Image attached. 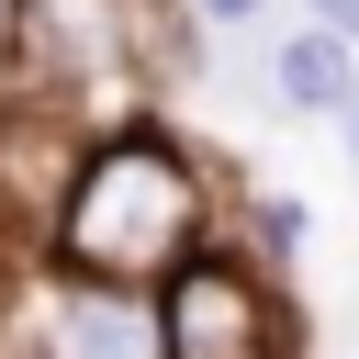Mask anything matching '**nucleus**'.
I'll return each mask as SVG.
<instances>
[{"instance_id": "6e6552de", "label": "nucleus", "mask_w": 359, "mask_h": 359, "mask_svg": "<svg viewBox=\"0 0 359 359\" xmlns=\"http://www.w3.org/2000/svg\"><path fill=\"white\" fill-rule=\"evenodd\" d=\"M202 22H213V45H247V34H269V0H191Z\"/></svg>"}, {"instance_id": "1a4fd4ad", "label": "nucleus", "mask_w": 359, "mask_h": 359, "mask_svg": "<svg viewBox=\"0 0 359 359\" xmlns=\"http://www.w3.org/2000/svg\"><path fill=\"white\" fill-rule=\"evenodd\" d=\"M22 90V0H0V101Z\"/></svg>"}, {"instance_id": "f03ea898", "label": "nucleus", "mask_w": 359, "mask_h": 359, "mask_svg": "<svg viewBox=\"0 0 359 359\" xmlns=\"http://www.w3.org/2000/svg\"><path fill=\"white\" fill-rule=\"evenodd\" d=\"M157 325H168V359H303L292 269H269V258L236 247V236H213V247L157 292Z\"/></svg>"}, {"instance_id": "39448f33", "label": "nucleus", "mask_w": 359, "mask_h": 359, "mask_svg": "<svg viewBox=\"0 0 359 359\" xmlns=\"http://www.w3.org/2000/svg\"><path fill=\"white\" fill-rule=\"evenodd\" d=\"M34 359H168L157 292H112V280L45 269V292H34Z\"/></svg>"}, {"instance_id": "20e7f679", "label": "nucleus", "mask_w": 359, "mask_h": 359, "mask_svg": "<svg viewBox=\"0 0 359 359\" xmlns=\"http://www.w3.org/2000/svg\"><path fill=\"white\" fill-rule=\"evenodd\" d=\"M90 146H101L90 112H67V101H45V90H11V101H0V224H11L22 247L56 236V213H67L79 168H90Z\"/></svg>"}, {"instance_id": "9b49d317", "label": "nucleus", "mask_w": 359, "mask_h": 359, "mask_svg": "<svg viewBox=\"0 0 359 359\" xmlns=\"http://www.w3.org/2000/svg\"><path fill=\"white\" fill-rule=\"evenodd\" d=\"M303 11H314V22H348V11H359V0H303Z\"/></svg>"}, {"instance_id": "f257e3e1", "label": "nucleus", "mask_w": 359, "mask_h": 359, "mask_svg": "<svg viewBox=\"0 0 359 359\" xmlns=\"http://www.w3.org/2000/svg\"><path fill=\"white\" fill-rule=\"evenodd\" d=\"M236 224V191L224 168L168 123V112H123L101 123L56 236H45V269L67 280H112V292H168L213 236Z\"/></svg>"}, {"instance_id": "423d86ee", "label": "nucleus", "mask_w": 359, "mask_h": 359, "mask_svg": "<svg viewBox=\"0 0 359 359\" xmlns=\"http://www.w3.org/2000/svg\"><path fill=\"white\" fill-rule=\"evenodd\" d=\"M359 101V34H337V22H292V34H269V112H303V123H337Z\"/></svg>"}, {"instance_id": "7ed1b4c3", "label": "nucleus", "mask_w": 359, "mask_h": 359, "mask_svg": "<svg viewBox=\"0 0 359 359\" xmlns=\"http://www.w3.org/2000/svg\"><path fill=\"white\" fill-rule=\"evenodd\" d=\"M22 90L67 101L90 123L157 112L146 45H135V0H22Z\"/></svg>"}, {"instance_id": "9d476101", "label": "nucleus", "mask_w": 359, "mask_h": 359, "mask_svg": "<svg viewBox=\"0 0 359 359\" xmlns=\"http://www.w3.org/2000/svg\"><path fill=\"white\" fill-rule=\"evenodd\" d=\"M337 146H348V168H359V101H348V112H337Z\"/></svg>"}, {"instance_id": "0eeeda50", "label": "nucleus", "mask_w": 359, "mask_h": 359, "mask_svg": "<svg viewBox=\"0 0 359 359\" xmlns=\"http://www.w3.org/2000/svg\"><path fill=\"white\" fill-rule=\"evenodd\" d=\"M224 236H236V247H258L269 269H292V258H303V236H314V213H303L292 191H236V224H224Z\"/></svg>"}]
</instances>
